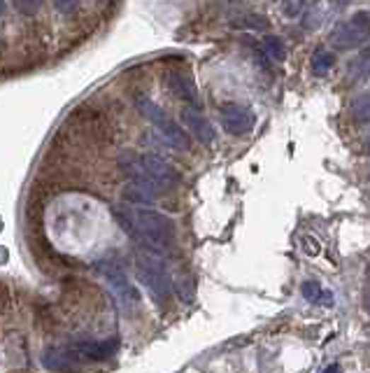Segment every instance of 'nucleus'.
I'll use <instances>...</instances> for the list:
<instances>
[{"instance_id": "obj_18", "label": "nucleus", "mask_w": 370, "mask_h": 373, "mask_svg": "<svg viewBox=\"0 0 370 373\" xmlns=\"http://www.w3.org/2000/svg\"><path fill=\"white\" fill-rule=\"evenodd\" d=\"M308 7V0H282V14L287 19H299Z\"/></svg>"}, {"instance_id": "obj_4", "label": "nucleus", "mask_w": 370, "mask_h": 373, "mask_svg": "<svg viewBox=\"0 0 370 373\" xmlns=\"http://www.w3.org/2000/svg\"><path fill=\"white\" fill-rule=\"evenodd\" d=\"M368 38H370V12L359 10V12H354L349 19L337 23L331 35V45L337 52H349V50H357L361 45H366Z\"/></svg>"}, {"instance_id": "obj_6", "label": "nucleus", "mask_w": 370, "mask_h": 373, "mask_svg": "<svg viewBox=\"0 0 370 373\" xmlns=\"http://www.w3.org/2000/svg\"><path fill=\"white\" fill-rule=\"evenodd\" d=\"M98 271L103 277H105L112 297L117 299V304L122 306L124 311H135V308L140 306V292L135 289V285L128 280V275L117 264L103 261V264L98 266Z\"/></svg>"}, {"instance_id": "obj_17", "label": "nucleus", "mask_w": 370, "mask_h": 373, "mask_svg": "<svg viewBox=\"0 0 370 373\" xmlns=\"http://www.w3.org/2000/svg\"><path fill=\"white\" fill-rule=\"evenodd\" d=\"M263 52L268 54L270 61H284L287 59V45L279 35H265L263 40Z\"/></svg>"}, {"instance_id": "obj_21", "label": "nucleus", "mask_w": 370, "mask_h": 373, "mask_svg": "<svg viewBox=\"0 0 370 373\" xmlns=\"http://www.w3.org/2000/svg\"><path fill=\"white\" fill-rule=\"evenodd\" d=\"M303 250L315 257V255H319V243L315 241V238H303Z\"/></svg>"}, {"instance_id": "obj_1", "label": "nucleus", "mask_w": 370, "mask_h": 373, "mask_svg": "<svg viewBox=\"0 0 370 373\" xmlns=\"http://www.w3.org/2000/svg\"><path fill=\"white\" fill-rule=\"evenodd\" d=\"M115 217L119 219L128 234L138 238L140 243L147 245L149 250H166L170 248L175 241V224L170 217H166L163 212L140 208V205H131V208H119L115 210Z\"/></svg>"}, {"instance_id": "obj_10", "label": "nucleus", "mask_w": 370, "mask_h": 373, "mask_svg": "<svg viewBox=\"0 0 370 373\" xmlns=\"http://www.w3.org/2000/svg\"><path fill=\"white\" fill-rule=\"evenodd\" d=\"M182 122L184 126L191 131V136H194L200 145H212L216 133H214V126L210 124V119L205 115L198 113V108H184L182 110Z\"/></svg>"}, {"instance_id": "obj_22", "label": "nucleus", "mask_w": 370, "mask_h": 373, "mask_svg": "<svg viewBox=\"0 0 370 373\" xmlns=\"http://www.w3.org/2000/svg\"><path fill=\"white\" fill-rule=\"evenodd\" d=\"M321 373H342V369L337 367V364H328V367L321 371Z\"/></svg>"}, {"instance_id": "obj_11", "label": "nucleus", "mask_w": 370, "mask_h": 373, "mask_svg": "<svg viewBox=\"0 0 370 373\" xmlns=\"http://www.w3.org/2000/svg\"><path fill=\"white\" fill-rule=\"evenodd\" d=\"M347 75H349V82H364V79H370V47L361 50L357 57L352 59Z\"/></svg>"}, {"instance_id": "obj_15", "label": "nucleus", "mask_w": 370, "mask_h": 373, "mask_svg": "<svg viewBox=\"0 0 370 373\" xmlns=\"http://www.w3.org/2000/svg\"><path fill=\"white\" fill-rule=\"evenodd\" d=\"M333 63H335V54L331 50H326V47H319V50L312 54L310 68L317 77H324V75H328V70L333 68Z\"/></svg>"}, {"instance_id": "obj_26", "label": "nucleus", "mask_w": 370, "mask_h": 373, "mask_svg": "<svg viewBox=\"0 0 370 373\" xmlns=\"http://www.w3.org/2000/svg\"><path fill=\"white\" fill-rule=\"evenodd\" d=\"M5 12V0H0V14Z\"/></svg>"}, {"instance_id": "obj_23", "label": "nucleus", "mask_w": 370, "mask_h": 373, "mask_svg": "<svg viewBox=\"0 0 370 373\" xmlns=\"http://www.w3.org/2000/svg\"><path fill=\"white\" fill-rule=\"evenodd\" d=\"M364 149H366V154L370 156V133H368L366 140H364Z\"/></svg>"}, {"instance_id": "obj_24", "label": "nucleus", "mask_w": 370, "mask_h": 373, "mask_svg": "<svg viewBox=\"0 0 370 373\" xmlns=\"http://www.w3.org/2000/svg\"><path fill=\"white\" fill-rule=\"evenodd\" d=\"M333 3H335L337 7H342V5H347V3H349V0H333Z\"/></svg>"}, {"instance_id": "obj_8", "label": "nucleus", "mask_w": 370, "mask_h": 373, "mask_svg": "<svg viewBox=\"0 0 370 373\" xmlns=\"http://www.w3.org/2000/svg\"><path fill=\"white\" fill-rule=\"evenodd\" d=\"M166 82H168V89H170L175 98L187 103L189 108H200V93L196 89L194 79H191L187 73H182V70H170L166 77Z\"/></svg>"}, {"instance_id": "obj_13", "label": "nucleus", "mask_w": 370, "mask_h": 373, "mask_svg": "<svg viewBox=\"0 0 370 373\" xmlns=\"http://www.w3.org/2000/svg\"><path fill=\"white\" fill-rule=\"evenodd\" d=\"M233 26L254 30V33H263V30H270V21L259 12H245V14H240L238 19H233Z\"/></svg>"}, {"instance_id": "obj_9", "label": "nucleus", "mask_w": 370, "mask_h": 373, "mask_svg": "<svg viewBox=\"0 0 370 373\" xmlns=\"http://www.w3.org/2000/svg\"><path fill=\"white\" fill-rule=\"evenodd\" d=\"M119 350V336H112L103 343H77L70 348L72 360H88V362H100L110 360L112 355Z\"/></svg>"}, {"instance_id": "obj_19", "label": "nucleus", "mask_w": 370, "mask_h": 373, "mask_svg": "<svg viewBox=\"0 0 370 373\" xmlns=\"http://www.w3.org/2000/svg\"><path fill=\"white\" fill-rule=\"evenodd\" d=\"M10 3L17 7V12L26 14V17H33V14L37 12L40 0H10Z\"/></svg>"}, {"instance_id": "obj_5", "label": "nucleus", "mask_w": 370, "mask_h": 373, "mask_svg": "<svg viewBox=\"0 0 370 373\" xmlns=\"http://www.w3.org/2000/svg\"><path fill=\"white\" fill-rule=\"evenodd\" d=\"M135 275H138V280L149 289V294L156 301H166L168 294H170V282H168L166 268L151 252L138 257V261H135Z\"/></svg>"}, {"instance_id": "obj_28", "label": "nucleus", "mask_w": 370, "mask_h": 373, "mask_svg": "<svg viewBox=\"0 0 370 373\" xmlns=\"http://www.w3.org/2000/svg\"><path fill=\"white\" fill-rule=\"evenodd\" d=\"M368 273H370V266H368Z\"/></svg>"}, {"instance_id": "obj_16", "label": "nucleus", "mask_w": 370, "mask_h": 373, "mask_svg": "<svg viewBox=\"0 0 370 373\" xmlns=\"http://www.w3.org/2000/svg\"><path fill=\"white\" fill-rule=\"evenodd\" d=\"M70 360H72V357L63 355L59 350H47V355H45V367L52 369V371H59V373H72V371H75V367L70 364Z\"/></svg>"}, {"instance_id": "obj_25", "label": "nucleus", "mask_w": 370, "mask_h": 373, "mask_svg": "<svg viewBox=\"0 0 370 373\" xmlns=\"http://www.w3.org/2000/svg\"><path fill=\"white\" fill-rule=\"evenodd\" d=\"M364 304H366V308L370 311V292H368V297H366V301H364Z\"/></svg>"}, {"instance_id": "obj_20", "label": "nucleus", "mask_w": 370, "mask_h": 373, "mask_svg": "<svg viewBox=\"0 0 370 373\" xmlns=\"http://www.w3.org/2000/svg\"><path fill=\"white\" fill-rule=\"evenodd\" d=\"M52 5L59 14H72L79 7V0H52Z\"/></svg>"}, {"instance_id": "obj_3", "label": "nucleus", "mask_w": 370, "mask_h": 373, "mask_svg": "<svg viewBox=\"0 0 370 373\" xmlns=\"http://www.w3.org/2000/svg\"><path fill=\"white\" fill-rule=\"evenodd\" d=\"M135 105H138L140 115H144L151 124H154V129L161 133V138H163L170 147L180 149V152H187V149L191 147L189 133L184 131L177 122H173V119L168 117V115L163 113V110H161L151 98H147V96H138V98H135Z\"/></svg>"}, {"instance_id": "obj_7", "label": "nucleus", "mask_w": 370, "mask_h": 373, "mask_svg": "<svg viewBox=\"0 0 370 373\" xmlns=\"http://www.w3.org/2000/svg\"><path fill=\"white\" fill-rule=\"evenodd\" d=\"M219 122L231 136H247L254 131L256 115L243 103H224L219 108Z\"/></svg>"}, {"instance_id": "obj_27", "label": "nucleus", "mask_w": 370, "mask_h": 373, "mask_svg": "<svg viewBox=\"0 0 370 373\" xmlns=\"http://www.w3.org/2000/svg\"><path fill=\"white\" fill-rule=\"evenodd\" d=\"M317 3H319V0H308V5H310V7H312V5H317Z\"/></svg>"}, {"instance_id": "obj_14", "label": "nucleus", "mask_w": 370, "mask_h": 373, "mask_svg": "<svg viewBox=\"0 0 370 373\" xmlns=\"http://www.w3.org/2000/svg\"><path fill=\"white\" fill-rule=\"evenodd\" d=\"M301 292H303V299H305V301H310V304L333 306V294H331V292H326V289L321 287L319 282H315V280L303 282Z\"/></svg>"}, {"instance_id": "obj_2", "label": "nucleus", "mask_w": 370, "mask_h": 373, "mask_svg": "<svg viewBox=\"0 0 370 373\" xmlns=\"http://www.w3.org/2000/svg\"><path fill=\"white\" fill-rule=\"evenodd\" d=\"M128 173H131V180L135 182H147V185L156 187V189H168L180 185V171L175 168L173 163H168L166 159H161L158 154H142L135 156L133 163L128 166Z\"/></svg>"}, {"instance_id": "obj_12", "label": "nucleus", "mask_w": 370, "mask_h": 373, "mask_svg": "<svg viewBox=\"0 0 370 373\" xmlns=\"http://www.w3.org/2000/svg\"><path fill=\"white\" fill-rule=\"evenodd\" d=\"M349 117L354 124H370V89L361 91L349 103Z\"/></svg>"}]
</instances>
